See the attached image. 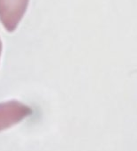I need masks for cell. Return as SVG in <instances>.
Listing matches in <instances>:
<instances>
[{
	"mask_svg": "<svg viewBox=\"0 0 137 151\" xmlns=\"http://www.w3.org/2000/svg\"><path fill=\"white\" fill-rule=\"evenodd\" d=\"M32 113L30 107L18 101L0 104V132L6 130L22 121Z\"/></svg>",
	"mask_w": 137,
	"mask_h": 151,
	"instance_id": "obj_2",
	"label": "cell"
},
{
	"mask_svg": "<svg viewBox=\"0 0 137 151\" xmlns=\"http://www.w3.org/2000/svg\"><path fill=\"white\" fill-rule=\"evenodd\" d=\"M1 52H2V42L0 39V57H1Z\"/></svg>",
	"mask_w": 137,
	"mask_h": 151,
	"instance_id": "obj_3",
	"label": "cell"
},
{
	"mask_svg": "<svg viewBox=\"0 0 137 151\" xmlns=\"http://www.w3.org/2000/svg\"><path fill=\"white\" fill-rule=\"evenodd\" d=\"M29 0H0V22L10 33L16 30L23 19Z\"/></svg>",
	"mask_w": 137,
	"mask_h": 151,
	"instance_id": "obj_1",
	"label": "cell"
}]
</instances>
